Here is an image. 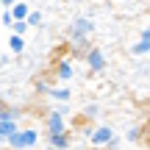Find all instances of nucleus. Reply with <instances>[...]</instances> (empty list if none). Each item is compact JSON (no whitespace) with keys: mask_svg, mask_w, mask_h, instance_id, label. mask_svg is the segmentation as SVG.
<instances>
[{"mask_svg":"<svg viewBox=\"0 0 150 150\" xmlns=\"http://www.w3.org/2000/svg\"><path fill=\"white\" fill-rule=\"evenodd\" d=\"M106 150H120V136H114V139L108 142V147H106Z\"/></svg>","mask_w":150,"mask_h":150,"instance_id":"412c9836","label":"nucleus"},{"mask_svg":"<svg viewBox=\"0 0 150 150\" xmlns=\"http://www.w3.org/2000/svg\"><path fill=\"white\" fill-rule=\"evenodd\" d=\"M150 53V42H142V39H136L134 45H131V56H147Z\"/></svg>","mask_w":150,"mask_h":150,"instance_id":"dca6fc26","label":"nucleus"},{"mask_svg":"<svg viewBox=\"0 0 150 150\" xmlns=\"http://www.w3.org/2000/svg\"><path fill=\"white\" fill-rule=\"evenodd\" d=\"M92 47H95V45H92L89 39H70V53L75 59H86Z\"/></svg>","mask_w":150,"mask_h":150,"instance_id":"1a4fd4ad","label":"nucleus"},{"mask_svg":"<svg viewBox=\"0 0 150 150\" xmlns=\"http://www.w3.org/2000/svg\"><path fill=\"white\" fill-rule=\"evenodd\" d=\"M25 47H28V39L25 36H14V33H8V53L20 56V53H25Z\"/></svg>","mask_w":150,"mask_h":150,"instance_id":"f8f14e48","label":"nucleus"},{"mask_svg":"<svg viewBox=\"0 0 150 150\" xmlns=\"http://www.w3.org/2000/svg\"><path fill=\"white\" fill-rule=\"evenodd\" d=\"M53 78L61 81V83H67V81L75 78V67H72V59H61L53 64Z\"/></svg>","mask_w":150,"mask_h":150,"instance_id":"20e7f679","label":"nucleus"},{"mask_svg":"<svg viewBox=\"0 0 150 150\" xmlns=\"http://www.w3.org/2000/svg\"><path fill=\"white\" fill-rule=\"evenodd\" d=\"M45 134H53V136H59V134H70V128H67V120H61L59 114L50 111L47 117H45Z\"/></svg>","mask_w":150,"mask_h":150,"instance_id":"39448f33","label":"nucleus"},{"mask_svg":"<svg viewBox=\"0 0 150 150\" xmlns=\"http://www.w3.org/2000/svg\"><path fill=\"white\" fill-rule=\"evenodd\" d=\"M45 150H53V147H45Z\"/></svg>","mask_w":150,"mask_h":150,"instance_id":"b1692460","label":"nucleus"},{"mask_svg":"<svg viewBox=\"0 0 150 150\" xmlns=\"http://www.w3.org/2000/svg\"><path fill=\"white\" fill-rule=\"evenodd\" d=\"M8 64V53H3V50H0V67H6Z\"/></svg>","mask_w":150,"mask_h":150,"instance_id":"5701e85b","label":"nucleus"},{"mask_svg":"<svg viewBox=\"0 0 150 150\" xmlns=\"http://www.w3.org/2000/svg\"><path fill=\"white\" fill-rule=\"evenodd\" d=\"M139 39H142V42H150V31H147V28H142V33H139Z\"/></svg>","mask_w":150,"mask_h":150,"instance_id":"4be33fe9","label":"nucleus"},{"mask_svg":"<svg viewBox=\"0 0 150 150\" xmlns=\"http://www.w3.org/2000/svg\"><path fill=\"white\" fill-rule=\"evenodd\" d=\"M142 136H145V128H142V125H131V128L125 131V139L128 142H142Z\"/></svg>","mask_w":150,"mask_h":150,"instance_id":"2eb2a0df","label":"nucleus"},{"mask_svg":"<svg viewBox=\"0 0 150 150\" xmlns=\"http://www.w3.org/2000/svg\"><path fill=\"white\" fill-rule=\"evenodd\" d=\"M25 22H28V28H39V25L45 22V17H42V11H31Z\"/></svg>","mask_w":150,"mask_h":150,"instance_id":"a211bd4d","label":"nucleus"},{"mask_svg":"<svg viewBox=\"0 0 150 150\" xmlns=\"http://www.w3.org/2000/svg\"><path fill=\"white\" fill-rule=\"evenodd\" d=\"M11 33H14V36H25L28 33V22H14V25H11Z\"/></svg>","mask_w":150,"mask_h":150,"instance_id":"aec40b11","label":"nucleus"},{"mask_svg":"<svg viewBox=\"0 0 150 150\" xmlns=\"http://www.w3.org/2000/svg\"><path fill=\"white\" fill-rule=\"evenodd\" d=\"M114 136H117V131L111 128V125H95V128H92V136H89V145L92 147H108V142L114 139Z\"/></svg>","mask_w":150,"mask_h":150,"instance_id":"7ed1b4c3","label":"nucleus"},{"mask_svg":"<svg viewBox=\"0 0 150 150\" xmlns=\"http://www.w3.org/2000/svg\"><path fill=\"white\" fill-rule=\"evenodd\" d=\"M53 114H59L61 120H67L72 114V108H70V103H53Z\"/></svg>","mask_w":150,"mask_h":150,"instance_id":"f3484780","label":"nucleus"},{"mask_svg":"<svg viewBox=\"0 0 150 150\" xmlns=\"http://www.w3.org/2000/svg\"><path fill=\"white\" fill-rule=\"evenodd\" d=\"M83 61H86V67H89V72H103L106 70V53H103L100 47H92Z\"/></svg>","mask_w":150,"mask_h":150,"instance_id":"423d86ee","label":"nucleus"},{"mask_svg":"<svg viewBox=\"0 0 150 150\" xmlns=\"http://www.w3.org/2000/svg\"><path fill=\"white\" fill-rule=\"evenodd\" d=\"M100 103H86L83 106V111H81V120H83V122H95L97 117H100Z\"/></svg>","mask_w":150,"mask_h":150,"instance_id":"ddd939ff","label":"nucleus"},{"mask_svg":"<svg viewBox=\"0 0 150 150\" xmlns=\"http://www.w3.org/2000/svg\"><path fill=\"white\" fill-rule=\"evenodd\" d=\"M45 142H47V147H53V150H70L72 136H70V134H59V136L45 134Z\"/></svg>","mask_w":150,"mask_h":150,"instance_id":"6e6552de","label":"nucleus"},{"mask_svg":"<svg viewBox=\"0 0 150 150\" xmlns=\"http://www.w3.org/2000/svg\"><path fill=\"white\" fill-rule=\"evenodd\" d=\"M0 25H3V28H8V31H11V25H14V17H11V6H8V8L3 11V14H0Z\"/></svg>","mask_w":150,"mask_h":150,"instance_id":"6ab92c4d","label":"nucleus"},{"mask_svg":"<svg viewBox=\"0 0 150 150\" xmlns=\"http://www.w3.org/2000/svg\"><path fill=\"white\" fill-rule=\"evenodd\" d=\"M50 89H53L50 78H36L33 81V92H36V95H50Z\"/></svg>","mask_w":150,"mask_h":150,"instance_id":"4468645a","label":"nucleus"},{"mask_svg":"<svg viewBox=\"0 0 150 150\" xmlns=\"http://www.w3.org/2000/svg\"><path fill=\"white\" fill-rule=\"evenodd\" d=\"M39 139H42V131H36V128H20L8 139L6 150H33L39 145Z\"/></svg>","mask_w":150,"mask_h":150,"instance_id":"f257e3e1","label":"nucleus"},{"mask_svg":"<svg viewBox=\"0 0 150 150\" xmlns=\"http://www.w3.org/2000/svg\"><path fill=\"white\" fill-rule=\"evenodd\" d=\"M47 97H50L53 103H70V97H72V89H70V86H53Z\"/></svg>","mask_w":150,"mask_h":150,"instance_id":"9d476101","label":"nucleus"},{"mask_svg":"<svg viewBox=\"0 0 150 150\" xmlns=\"http://www.w3.org/2000/svg\"><path fill=\"white\" fill-rule=\"evenodd\" d=\"M28 14H31V6L28 3H11V17H14V22H25L28 20Z\"/></svg>","mask_w":150,"mask_h":150,"instance_id":"9b49d317","label":"nucleus"},{"mask_svg":"<svg viewBox=\"0 0 150 150\" xmlns=\"http://www.w3.org/2000/svg\"><path fill=\"white\" fill-rule=\"evenodd\" d=\"M22 117H25V108L22 106H8V103H6L3 111H0V122H17L20 125Z\"/></svg>","mask_w":150,"mask_h":150,"instance_id":"0eeeda50","label":"nucleus"},{"mask_svg":"<svg viewBox=\"0 0 150 150\" xmlns=\"http://www.w3.org/2000/svg\"><path fill=\"white\" fill-rule=\"evenodd\" d=\"M92 31H95V20L86 14H78L70 20V25H67V36L70 39H89Z\"/></svg>","mask_w":150,"mask_h":150,"instance_id":"f03ea898","label":"nucleus"}]
</instances>
